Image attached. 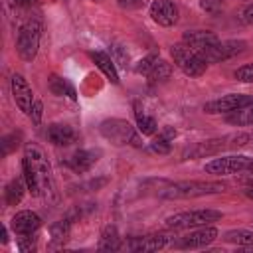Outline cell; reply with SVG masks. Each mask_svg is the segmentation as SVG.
I'll list each match as a JSON object with an SVG mask.
<instances>
[{"label":"cell","mask_w":253,"mask_h":253,"mask_svg":"<svg viewBox=\"0 0 253 253\" xmlns=\"http://www.w3.org/2000/svg\"><path fill=\"white\" fill-rule=\"evenodd\" d=\"M148 14L150 18L162 26V28H170L178 22V6L172 2V0H154L148 8Z\"/></svg>","instance_id":"obj_15"},{"label":"cell","mask_w":253,"mask_h":253,"mask_svg":"<svg viewBox=\"0 0 253 253\" xmlns=\"http://www.w3.org/2000/svg\"><path fill=\"white\" fill-rule=\"evenodd\" d=\"M10 91H12V97H14L16 105H18V109L24 115H30L32 107L36 103V97H34V91H32L28 79L22 73H14L10 77Z\"/></svg>","instance_id":"obj_11"},{"label":"cell","mask_w":253,"mask_h":253,"mask_svg":"<svg viewBox=\"0 0 253 253\" xmlns=\"http://www.w3.org/2000/svg\"><path fill=\"white\" fill-rule=\"evenodd\" d=\"M247 43L243 40H219L215 45H211L206 53L204 59L208 63H217V61H227L239 53H243Z\"/></svg>","instance_id":"obj_12"},{"label":"cell","mask_w":253,"mask_h":253,"mask_svg":"<svg viewBox=\"0 0 253 253\" xmlns=\"http://www.w3.org/2000/svg\"><path fill=\"white\" fill-rule=\"evenodd\" d=\"M158 61V55L156 53H148L144 59H140L136 65H134V71L136 73H142V75H148V71L152 69V65Z\"/></svg>","instance_id":"obj_32"},{"label":"cell","mask_w":253,"mask_h":253,"mask_svg":"<svg viewBox=\"0 0 253 253\" xmlns=\"http://www.w3.org/2000/svg\"><path fill=\"white\" fill-rule=\"evenodd\" d=\"M223 241L239 245V247H253V231L251 229H229L223 233Z\"/></svg>","instance_id":"obj_24"},{"label":"cell","mask_w":253,"mask_h":253,"mask_svg":"<svg viewBox=\"0 0 253 253\" xmlns=\"http://www.w3.org/2000/svg\"><path fill=\"white\" fill-rule=\"evenodd\" d=\"M103 138L115 146H140V136L134 126L125 119H105L99 125Z\"/></svg>","instance_id":"obj_5"},{"label":"cell","mask_w":253,"mask_h":253,"mask_svg":"<svg viewBox=\"0 0 253 253\" xmlns=\"http://www.w3.org/2000/svg\"><path fill=\"white\" fill-rule=\"evenodd\" d=\"M170 73H172V65L168 63V61H164V59H160L158 57V61L152 65V69L148 71V81L150 83H160V81H164V79H168L170 77Z\"/></svg>","instance_id":"obj_27"},{"label":"cell","mask_w":253,"mask_h":253,"mask_svg":"<svg viewBox=\"0 0 253 253\" xmlns=\"http://www.w3.org/2000/svg\"><path fill=\"white\" fill-rule=\"evenodd\" d=\"M253 101V95H245V93H227L221 95L217 99H211L204 105V111L208 115H229L245 105H249Z\"/></svg>","instance_id":"obj_10"},{"label":"cell","mask_w":253,"mask_h":253,"mask_svg":"<svg viewBox=\"0 0 253 253\" xmlns=\"http://www.w3.org/2000/svg\"><path fill=\"white\" fill-rule=\"evenodd\" d=\"M12 231L18 237H32L38 233V229L42 227V217L36 211L30 210H22L12 217Z\"/></svg>","instance_id":"obj_13"},{"label":"cell","mask_w":253,"mask_h":253,"mask_svg":"<svg viewBox=\"0 0 253 253\" xmlns=\"http://www.w3.org/2000/svg\"><path fill=\"white\" fill-rule=\"evenodd\" d=\"M99 156H101V152H99V150L83 148V150H77V152L67 160V166H69L73 172L83 174V172H87V170H89V168L99 160Z\"/></svg>","instance_id":"obj_18"},{"label":"cell","mask_w":253,"mask_h":253,"mask_svg":"<svg viewBox=\"0 0 253 253\" xmlns=\"http://www.w3.org/2000/svg\"><path fill=\"white\" fill-rule=\"evenodd\" d=\"M69 231H71V219H69V217H67V219H59V221L51 223V227H49L51 241H53L55 245L65 243V241H67V237H69Z\"/></svg>","instance_id":"obj_26"},{"label":"cell","mask_w":253,"mask_h":253,"mask_svg":"<svg viewBox=\"0 0 253 253\" xmlns=\"http://www.w3.org/2000/svg\"><path fill=\"white\" fill-rule=\"evenodd\" d=\"M241 20H243L245 24H249V26H253V4H249V6H245V10L241 12Z\"/></svg>","instance_id":"obj_34"},{"label":"cell","mask_w":253,"mask_h":253,"mask_svg":"<svg viewBox=\"0 0 253 253\" xmlns=\"http://www.w3.org/2000/svg\"><path fill=\"white\" fill-rule=\"evenodd\" d=\"M119 4H121L123 8H136V6L142 4V0H119Z\"/></svg>","instance_id":"obj_35"},{"label":"cell","mask_w":253,"mask_h":253,"mask_svg":"<svg viewBox=\"0 0 253 253\" xmlns=\"http://www.w3.org/2000/svg\"><path fill=\"white\" fill-rule=\"evenodd\" d=\"M233 77L241 83H253V63H245L233 71Z\"/></svg>","instance_id":"obj_31"},{"label":"cell","mask_w":253,"mask_h":253,"mask_svg":"<svg viewBox=\"0 0 253 253\" xmlns=\"http://www.w3.org/2000/svg\"><path fill=\"white\" fill-rule=\"evenodd\" d=\"M170 55H172L174 65L188 77H202L208 69V61L198 51H194L190 45H186L184 42L174 43L170 47Z\"/></svg>","instance_id":"obj_7"},{"label":"cell","mask_w":253,"mask_h":253,"mask_svg":"<svg viewBox=\"0 0 253 253\" xmlns=\"http://www.w3.org/2000/svg\"><path fill=\"white\" fill-rule=\"evenodd\" d=\"M40 40H42V20L40 18H30L26 20L16 36V51L24 61H34L40 49Z\"/></svg>","instance_id":"obj_4"},{"label":"cell","mask_w":253,"mask_h":253,"mask_svg":"<svg viewBox=\"0 0 253 253\" xmlns=\"http://www.w3.org/2000/svg\"><path fill=\"white\" fill-rule=\"evenodd\" d=\"M14 2H16L18 6H30V4H32L34 0H14Z\"/></svg>","instance_id":"obj_37"},{"label":"cell","mask_w":253,"mask_h":253,"mask_svg":"<svg viewBox=\"0 0 253 253\" xmlns=\"http://www.w3.org/2000/svg\"><path fill=\"white\" fill-rule=\"evenodd\" d=\"M49 89H51V93L53 95H59V97H63V95H67L69 99H77V95H75V89H73V85L69 83V81H65L63 77H57V75H51L49 77Z\"/></svg>","instance_id":"obj_25"},{"label":"cell","mask_w":253,"mask_h":253,"mask_svg":"<svg viewBox=\"0 0 253 253\" xmlns=\"http://www.w3.org/2000/svg\"><path fill=\"white\" fill-rule=\"evenodd\" d=\"M42 115H43V105H42V101H38V99H36V103H34V107H32V113H30L28 117L32 119V123H34V125H40Z\"/></svg>","instance_id":"obj_33"},{"label":"cell","mask_w":253,"mask_h":253,"mask_svg":"<svg viewBox=\"0 0 253 253\" xmlns=\"http://www.w3.org/2000/svg\"><path fill=\"white\" fill-rule=\"evenodd\" d=\"M243 194H245V196H247L249 200H253V186H249V188H245V190H243Z\"/></svg>","instance_id":"obj_36"},{"label":"cell","mask_w":253,"mask_h":253,"mask_svg":"<svg viewBox=\"0 0 253 253\" xmlns=\"http://www.w3.org/2000/svg\"><path fill=\"white\" fill-rule=\"evenodd\" d=\"M89 57L93 59V63L103 71V75L111 81V83H119V71H117V67H115V59L109 55V53H105V51H91L89 53Z\"/></svg>","instance_id":"obj_19"},{"label":"cell","mask_w":253,"mask_h":253,"mask_svg":"<svg viewBox=\"0 0 253 253\" xmlns=\"http://www.w3.org/2000/svg\"><path fill=\"white\" fill-rule=\"evenodd\" d=\"M45 136L51 144L55 146H69L77 140V132L73 126L69 125H63V123H51L45 130Z\"/></svg>","instance_id":"obj_17"},{"label":"cell","mask_w":253,"mask_h":253,"mask_svg":"<svg viewBox=\"0 0 253 253\" xmlns=\"http://www.w3.org/2000/svg\"><path fill=\"white\" fill-rule=\"evenodd\" d=\"M227 123L233 126H253V101L227 115Z\"/></svg>","instance_id":"obj_23"},{"label":"cell","mask_w":253,"mask_h":253,"mask_svg":"<svg viewBox=\"0 0 253 253\" xmlns=\"http://www.w3.org/2000/svg\"><path fill=\"white\" fill-rule=\"evenodd\" d=\"M225 192L223 182H206V180H190V182H174L160 188L158 196L164 200H192Z\"/></svg>","instance_id":"obj_2"},{"label":"cell","mask_w":253,"mask_h":253,"mask_svg":"<svg viewBox=\"0 0 253 253\" xmlns=\"http://www.w3.org/2000/svg\"><path fill=\"white\" fill-rule=\"evenodd\" d=\"M2 243H8V229H2Z\"/></svg>","instance_id":"obj_38"},{"label":"cell","mask_w":253,"mask_h":253,"mask_svg":"<svg viewBox=\"0 0 253 253\" xmlns=\"http://www.w3.org/2000/svg\"><path fill=\"white\" fill-rule=\"evenodd\" d=\"M123 247V239L115 225H107L99 239V251H119Z\"/></svg>","instance_id":"obj_21"},{"label":"cell","mask_w":253,"mask_h":253,"mask_svg":"<svg viewBox=\"0 0 253 253\" xmlns=\"http://www.w3.org/2000/svg\"><path fill=\"white\" fill-rule=\"evenodd\" d=\"M247 172H251V174H253V162H251V166H249V170H247Z\"/></svg>","instance_id":"obj_39"},{"label":"cell","mask_w":253,"mask_h":253,"mask_svg":"<svg viewBox=\"0 0 253 253\" xmlns=\"http://www.w3.org/2000/svg\"><path fill=\"white\" fill-rule=\"evenodd\" d=\"M182 42H184L186 45H190L194 51H198V53L204 57V53H206L211 45H215V43L219 42V38H217L213 32H210V30H188V32H184Z\"/></svg>","instance_id":"obj_16"},{"label":"cell","mask_w":253,"mask_h":253,"mask_svg":"<svg viewBox=\"0 0 253 253\" xmlns=\"http://www.w3.org/2000/svg\"><path fill=\"white\" fill-rule=\"evenodd\" d=\"M219 219H221V211L206 208V210H188V211H178L174 215H168L164 225L168 229L182 231V229H192V227H200V225H210Z\"/></svg>","instance_id":"obj_6"},{"label":"cell","mask_w":253,"mask_h":253,"mask_svg":"<svg viewBox=\"0 0 253 253\" xmlns=\"http://www.w3.org/2000/svg\"><path fill=\"white\" fill-rule=\"evenodd\" d=\"M249 140H253V136L247 134V132H235V134H225V136L202 140V142H196L194 146L186 148L184 154H182V158L184 160H196V158L213 156V154H219L221 150H227V148L245 146Z\"/></svg>","instance_id":"obj_3"},{"label":"cell","mask_w":253,"mask_h":253,"mask_svg":"<svg viewBox=\"0 0 253 253\" xmlns=\"http://www.w3.org/2000/svg\"><path fill=\"white\" fill-rule=\"evenodd\" d=\"M26 190H28V184H26L24 176L22 178H12L6 184V188H4V200H6V204L8 206H18L22 202Z\"/></svg>","instance_id":"obj_20"},{"label":"cell","mask_w":253,"mask_h":253,"mask_svg":"<svg viewBox=\"0 0 253 253\" xmlns=\"http://www.w3.org/2000/svg\"><path fill=\"white\" fill-rule=\"evenodd\" d=\"M174 136H176V130L170 128V126H166V128H164L162 132H158V136L150 142V150H152L154 154H168L170 148H172Z\"/></svg>","instance_id":"obj_22"},{"label":"cell","mask_w":253,"mask_h":253,"mask_svg":"<svg viewBox=\"0 0 253 253\" xmlns=\"http://www.w3.org/2000/svg\"><path fill=\"white\" fill-rule=\"evenodd\" d=\"M134 115H136V126H138V130H140V134H146V136H150V134H154L156 132V128H158V125H156V121H154V117H150V115H146L144 111H140L138 107H136V111H134Z\"/></svg>","instance_id":"obj_28"},{"label":"cell","mask_w":253,"mask_h":253,"mask_svg":"<svg viewBox=\"0 0 253 253\" xmlns=\"http://www.w3.org/2000/svg\"><path fill=\"white\" fill-rule=\"evenodd\" d=\"M251 162H253L251 156H245V154H227V156L211 158L210 162H206L204 170L208 174H213V176H229V174H237V172L249 170Z\"/></svg>","instance_id":"obj_8"},{"label":"cell","mask_w":253,"mask_h":253,"mask_svg":"<svg viewBox=\"0 0 253 253\" xmlns=\"http://www.w3.org/2000/svg\"><path fill=\"white\" fill-rule=\"evenodd\" d=\"M217 235H219V231L211 223L210 225H200V227H192L188 233L176 237L170 245L174 249H184V251H188V249H202V247L210 245Z\"/></svg>","instance_id":"obj_9"},{"label":"cell","mask_w":253,"mask_h":253,"mask_svg":"<svg viewBox=\"0 0 253 253\" xmlns=\"http://www.w3.org/2000/svg\"><path fill=\"white\" fill-rule=\"evenodd\" d=\"M22 164L28 166L36 180H38V186H40V196H45V198H53L55 194V184H53V174H51V166L43 154V150L34 144V142H28L26 148H24V158H22Z\"/></svg>","instance_id":"obj_1"},{"label":"cell","mask_w":253,"mask_h":253,"mask_svg":"<svg viewBox=\"0 0 253 253\" xmlns=\"http://www.w3.org/2000/svg\"><path fill=\"white\" fill-rule=\"evenodd\" d=\"M200 8L210 16H217L223 12V0H200Z\"/></svg>","instance_id":"obj_30"},{"label":"cell","mask_w":253,"mask_h":253,"mask_svg":"<svg viewBox=\"0 0 253 253\" xmlns=\"http://www.w3.org/2000/svg\"><path fill=\"white\" fill-rule=\"evenodd\" d=\"M20 138H22V132H10V134H6L4 138H2V142H0V148H2V156H6V154H10L18 144H20Z\"/></svg>","instance_id":"obj_29"},{"label":"cell","mask_w":253,"mask_h":253,"mask_svg":"<svg viewBox=\"0 0 253 253\" xmlns=\"http://www.w3.org/2000/svg\"><path fill=\"white\" fill-rule=\"evenodd\" d=\"M168 245V235L164 233H146V235H134L126 241V249L134 253H150L160 251Z\"/></svg>","instance_id":"obj_14"}]
</instances>
